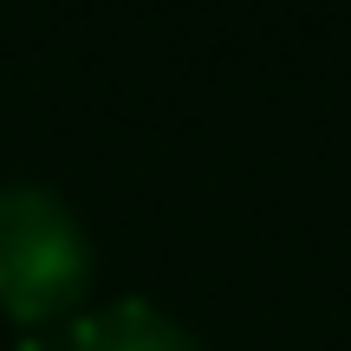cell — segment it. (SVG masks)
<instances>
[{"label": "cell", "instance_id": "obj_1", "mask_svg": "<svg viewBox=\"0 0 351 351\" xmlns=\"http://www.w3.org/2000/svg\"><path fill=\"white\" fill-rule=\"evenodd\" d=\"M91 287V234L46 182H0V313L13 326L65 319Z\"/></svg>", "mask_w": 351, "mask_h": 351}, {"label": "cell", "instance_id": "obj_2", "mask_svg": "<svg viewBox=\"0 0 351 351\" xmlns=\"http://www.w3.org/2000/svg\"><path fill=\"white\" fill-rule=\"evenodd\" d=\"M65 351H202L189 339V326H176L163 306H143V300H111L98 313H85L72 326Z\"/></svg>", "mask_w": 351, "mask_h": 351}]
</instances>
